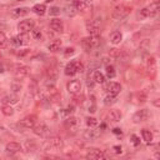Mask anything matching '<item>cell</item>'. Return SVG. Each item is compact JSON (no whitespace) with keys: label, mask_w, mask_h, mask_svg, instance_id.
I'll return each instance as SVG.
<instances>
[{"label":"cell","mask_w":160,"mask_h":160,"mask_svg":"<svg viewBox=\"0 0 160 160\" xmlns=\"http://www.w3.org/2000/svg\"><path fill=\"white\" fill-rule=\"evenodd\" d=\"M101 42V38L98 36H88V38H84L81 40V46L84 48V50L86 52H90L94 48H98Z\"/></svg>","instance_id":"cell-1"},{"label":"cell","mask_w":160,"mask_h":160,"mask_svg":"<svg viewBox=\"0 0 160 160\" xmlns=\"http://www.w3.org/2000/svg\"><path fill=\"white\" fill-rule=\"evenodd\" d=\"M82 71H84V65L79 60H71L65 66V75L68 76H72L76 72H82Z\"/></svg>","instance_id":"cell-2"},{"label":"cell","mask_w":160,"mask_h":160,"mask_svg":"<svg viewBox=\"0 0 160 160\" xmlns=\"http://www.w3.org/2000/svg\"><path fill=\"white\" fill-rule=\"evenodd\" d=\"M159 12V1H154L149 6L140 10V15L142 18H154Z\"/></svg>","instance_id":"cell-3"},{"label":"cell","mask_w":160,"mask_h":160,"mask_svg":"<svg viewBox=\"0 0 160 160\" xmlns=\"http://www.w3.org/2000/svg\"><path fill=\"white\" fill-rule=\"evenodd\" d=\"M131 11V8L128 6V5H120V6H116L114 12H112V19L114 20H121L124 19L125 16H128Z\"/></svg>","instance_id":"cell-4"},{"label":"cell","mask_w":160,"mask_h":160,"mask_svg":"<svg viewBox=\"0 0 160 160\" xmlns=\"http://www.w3.org/2000/svg\"><path fill=\"white\" fill-rule=\"evenodd\" d=\"M32 131L35 135L40 136V138H49L50 136V129L44 124V122H40V124H36L34 128H32Z\"/></svg>","instance_id":"cell-5"},{"label":"cell","mask_w":160,"mask_h":160,"mask_svg":"<svg viewBox=\"0 0 160 160\" xmlns=\"http://www.w3.org/2000/svg\"><path fill=\"white\" fill-rule=\"evenodd\" d=\"M65 126L70 134H76L79 130V120L74 116H69L65 120Z\"/></svg>","instance_id":"cell-6"},{"label":"cell","mask_w":160,"mask_h":160,"mask_svg":"<svg viewBox=\"0 0 160 160\" xmlns=\"http://www.w3.org/2000/svg\"><path fill=\"white\" fill-rule=\"evenodd\" d=\"M66 90H68V92L71 94V95L79 94L80 90H81V84H80V81H79L78 79L70 80V81L66 84Z\"/></svg>","instance_id":"cell-7"},{"label":"cell","mask_w":160,"mask_h":160,"mask_svg":"<svg viewBox=\"0 0 160 160\" xmlns=\"http://www.w3.org/2000/svg\"><path fill=\"white\" fill-rule=\"evenodd\" d=\"M150 114H149V110L148 109H141L139 111H136L134 115H132V121L135 124L138 122H142V121H146L149 119Z\"/></svg>","instance_id":"cell-8"},{"label":"cell","mask_w":160,"mask_h":160,"mask_svg":"<svg viewBox=\"0 0 160 160\" xmlns=\"http://www.w3.org/2000/svg\"><path fill=\"white\" fill-rule=\"evenodd\" d=\"M18 29L21 34H28L34 29V21L32 20H22L19 22Z\"/></svg>","instance_id":"cell-9"},{"label":"cell","mask_w":160,"mask_h":160,"mask_svg":"<svg viewBox=\"0 0 160 160\" xmlns=\"http://www.w3.org/2000/svg\"><path fill=\"white\" fill-rule=\"evenodd\" d=\"M36 122H38V118L35 115H28L22 120H20V125L26 128V129H30V128L32 129L36 125Z\"/></svg>","instance_id":"cell-10"},{"label":"cell","mask_w":160,"mask_h":160,"mask_svg":"<svg viewBox=\"0 0 160 160\" xmlns=\"http://www.w3.org/2000/svg\"><path fill=\"white\" fill-rule=\"evenodd\" d=\"M86 158L88 159H91V160H100V159H104L105 158V154L100 150V149H89L88 152H86Z\"/></svg>","instance_id":"cell-11"},{"label":"cell","mask_w":160,"mask_h":160,"mask_svg":"<svg viewBox=\"0 0 160 160\" xmlns=\"http://www.w3.org/2000/svg\"><path fill=\"white\" fill-rule=\"evenodd\" d=\"M14 74H15L16 78H24V76L30 74V68L26 66V65H19L18 64L14 68Z\"/></svg>","instance_id":"cell-12"},{"label":"cell","mask_w":160,"mask_h":160,"mask_svg":"<svg viewBox=\"0 0 160 160\" xmlns=\"http://www.w3.org/2000/svg\"><path fill=\"white\" fill-rule=\"evenodd\" d=\"M71 4L74 5L75 10L76 11H80V12H86L89 10V8H90L89 4L85 0H72Z\"/></svg>","instance_id":"cell-13"},{"label":"cell","mask_w":160,"mask_h":160,"mask_svg":"<svg viewBox=\"0 0 160 160\" xmlns=\"http://www.w3.org/2000/svg\"><path fill=\"white\" fill-rule=\"evenodd\" d=\"M50 28L55 32H62L64 31V24H62V21L60 19H56V18L50 20Z\"/></svg>","instance_id":"cell-14"},{"label":"cell","mask_w":160,"mask_h":160,"mask_svg":"<svg viewBox=\"0 0 160 160\" xmlns=\"http://www.w3.org/2000/svg\"><path fill=\"white\" fill-rule=\"evenodd\" d=\"M106 119L110 122H118L121 119V112L119 110H109V112L106 115Z\"/></svg>","instance_id":"cell-15"},{"label":"cell","mask_w":160,"mask_h":160,"mask_svg":"<svg viewBox=\"0 0 160 160\" xmlns=\"http://www.w3.org/2000/svg\"><path fill=\"white\" fill-rule=\"evenodd\" d=\"M84 139H86V140H95V139H98L99 136H100V130H96V129H88L85 132H84Z\"/></svg>","instance_id":"cell-16"},{"label":"cell","mask_w":160,"mask_h":160,"mask_svg":"<svg viewBox=\"0 0 160 160\" xmlns=\"http://www.w3.org/2000/svg\"><path fill=\"white\" fill-rule=\"evenodd\" d=\"M106 90L109 91V94H112V95H116L120 92L121 90V85L119 82H115V81H111L106 85Z\"/></svg>","instance_id":"cell-17"},{"label":"cell","mask_w":160,"mask_h":160,"mask_svg":"<svg viewBox=\"0 0 160 160\" xmlns=\"http://www.w3.org/2000/svg\"><path fill=\"white\" fill-rule=\"evenodd\" d=\"M5 150L8 154H15L18 151L21 150V146L19 142H15V141H11V142H8L6 146H5Z\"/></svg>","instance_id":"cell-18"},{"label":"cell","mask_w":160,"mask_h":160,"mask_svg":"<svg viewBox=\"0 0 160 160\" xmlns=\"http://www.w3.org/2000/svg\"><path fill=\"white\" fill-rule=\"evenodd\" d=\"M29 12V8H16L14 10H11V16L18 19V18H21V16H25L26 14Z\"/></svg>","instance_id":"cell-19"},{"label":"cell","mask_w":160,"mask_h":160,"mask_svg":"<svg viewBox=\"0 0 160 160\" xmlns=\"http://www.w3.org/2000/svg\"><path fill=\"white\" fill-rule=\"evenodd\" d=\"M146 66H148V71L151 72V76H154L155 71H156V60L154 56H149L148 61H146Z\"/></svg>","instance_id":"cell-20"},{"label":"cell","mask_w":160,"mask_h":160,"mask_svg":"<svg viewBox=\"0 0 160 160\" xmlns=\"http://www.w3.org/2000/svg\"><path fill=\"white\" fill-rule=\"evenodd\" d=\"M49 145L51 148H55V149H61L64 142H62V139L61 138H58V136H54V138H50L49 139Z\"/></svg>","instance_id":"cell-21"},{"label":"cell","mask_w":160,"mask_h":160,"mask_svg":"<svg viewBox=\"0 0 160 160\" xmlns=\"http://www.w3.org/2000/svg\"><path fill=\"white\" fill-rule=\"evenodd\" d=\"M31 11H32L34 14L39 15V16H42V15H45V12H46V6H45L44 4H36V5L32 6Z\"/></svg>","instance_id":"cell-22"},{"label":"cell","mask_w":160,"mask_h":160,"mask_svg":"<svg viewBox=\"0 0 160 160\" xmlns=\"http://www.w3.org/2000/svg\"><path fill=\"white\" fill-rule=\"evenodd\" d=\"M122 40V34L120 31H112L110 34V41L114 44V45H118L120 44V41Z\"/></svg>","instance_id":"cell-23"},{"label":"cell","mask_w":160,"mask_h":160,"mask_svg":"<svg viewBox=\"0 0 160 160\" xmlns=\"http://www.w3.org/2000/svg\"><path fill=\"white\" fill-rule=\"evenodd\" d=\"M88 31H89L90 36H98V35H100V28L98 25L92 24V22L88 24Z\"/></svg>","instance_id":"cell-24"},{"label":"cell","mask_w":160,"mask_h":160,"mask_svg":"<svg viewBox=\"0 0 160 160\" xmlns=\"http://www.w3.org/2000/svg\"><path fill=\"white\" fill-rule=\"evenodd\" d=\"M18 96L16 95H14V94H11V95H8V96H4L2 98V100H1V102L2 104H5V105H10V104H16L18 102Z\"/></svg>","instance_id":"cell-25"},{"label":"cell","mask_w":160,"mask_h":160,"mask_svg":"<svg viewBox=\"0 0 160 160\" xmlns=\"http://www.w3.org/2000/svg\"><path fill=\"white\" fill-rule=\"evenodd\" d=\"M92 80L98 84H104L105 82V76L102 72H100L99 70H95L94 74H92Z\"/></svg>","instance_id":"cell-26"},{"label":"cell","mask_w":160,"mask_h":160,"mask_svg":"<svg viewBox=\"0 0 160 160\" xmlns=\"http://www.w3.org/2000/svg\"><path fill=\"white\" fill-rule=\"evenodd\" d=\"M141 136H142V140L146 142V144H150L152 141V132L148 129H142L141 130Z\"/></svg>","instance_id":"cell-27"},{"label":"cell","mask_w":160,"mask_h":160,"mask_svg":"<svg viewBox=\"0 0 160 160\" xmlns=\"http://www.w3.org/2000/svg\"><path fill=\"white\" fill-rule=\"evenodd\" d=\"M24 38H25V35H19V36H14V38H12V39L10 40V42H11L12 45H15V46H20V45H22V44L25 42Z\"/></svg>","instance_id":"cell-28"},{"label":"cell","mask_w":160,"mask_h":160,"mask_svg":"<svg viewBox=\"0 0 160 160\" xmlns=\"http://www.w3.org/2000/svg\"><path fill=\"white\" fill-rule=\"evenodd\" d=\"M60 46H61V41H60L59 39H56V40H54L52 42H50V44L48 45V49H49L50 51H58V50L60 49Z\"/></svg>","instance_id":"cell-29"},{"label":"cell","mask_w":160,"mask_h":160,"mask_svg":"<svg viewBox=\"0 0 160 160\" xmlns=\"http://www.w3.org/2000/svg\"><path fill=\"white\" fill-rule=\"evenodd\" d=\"M116 102V95H112V94H108L105 98H104V104L105 105H112Z\"/></svg>","instance_id":"cell-30"},{"label":"cell","mask_w":160,"mask_h":160,"mask_svg":"<svg viewBox=\"0 0 160 160\" xmlns=\"http://www.w3.org/2000/svg\"><path fill=\"white\" fill-rule=\"evenodd\" d=\"M88 111L89 112H95L96 111V102H95V98L94 96H90L89 99V104H88Z\"/></svg>","instance_id":"cell-31"},{"label":"cell","mask_w":160,"mask_h":160,"mask_svg":"<svg viewBox=\"0 0 160 160\" xmlns=\"http://www.w3.org/2000/svg\"><path fill=\"white\" fill-rule=\"evenodd\" d=\"M105 69H106V75H108V78H110V79L115 78L116 71H115V68H114L112 65H105Z\"/></svg>","instance_id":"cell-32"},{"label":"cell","mask_w":160,"mask_h":160,"mask_svg":"<svg viewBox=\"0 0 160 160\" xmlns=\"http://www.w3.org/2000/svg\"><path fill=\"white\" fill-rule=\"evenodd\" d=\"M1 112L5 115V116H11L14 114V109L10 106V105H4L1 108Z\"/></svg>","instance_id":"cell-33"},{"label":"cell","mask_w":160,"mask_h":160,"mask_svg":"<svg viewBox=\"0 0 160 160\" xmlns=\"http://www.w3.org/2000/svg\"><path fill=\"white\" fill-rule=\"evenodd\" d=\"M41 30L40 29H38V28H34L32 30H31V36L35 39V40H40L41 39Z\"/></svg>","instance_id":"cell-34"},{"label":"cell","mask_w":160,"mask_h":160,"mask_svg":"<svg viewBox=\"0 0 160 160\" xmlns=\"http://www.w3.org/2000/svg\"><path fill=\"white\" fill-rule=\"evenodd\" d=\"M86 120V125L89 126V128H95L96 125H98V119H95V118H86L85 119Z\"/></svg>","instance_id":"cell-35"},{"label":"cell","mask_w":160,"mask_h":160,"mask_svg":"<svg viewBox=\"0 0 160 160\" xmlns=\"http://www.w3.org/2000/svg\"><path fill=\"white\" fill-rule=\"evenodd\" d=\"M6 46H8V39H6L5 34L0 31V49H4Z\"/></svg>","instance_id":"cell-36"},{"label":"cell","mask_w":160,"mask_h":160,"mask_svg":"<svg viewBox=\"0 0 160 160\" xmlns=\"http://www.w3.org/2000/svg\"><path fill=\"white\" fill-rule=\"evenodd\" d=\"M65 14H66V15H70V16H72V15L76 14V10H75V8H74L72 4H71L70 6H69V5L65 6Z\"/></svg>","instance_id":"cell-37"},{"label":"cell","mask_w":160,"mask_h":160,"mask_svg":"<svg viewBox=\"0 0 160 160\" xmlns=\"http://www.w3.org/2000/svg\"><path fill=\"white\" fill-rule=\"evenodd\" d=\"M131 144H132L134 146L140 145V140H139V138H138L136 135H131Z\"/></svg>","instance_id":"cell-38"},{"label":"cell","mask_w":160,"mask_h":160,"mask_svg":"<svg viewBox=\"0 0 160 160\" xmlns=\"http://www.w3.org/2000/svg\"><path fill=\"white\" fill-rule=\"evenodd\" d=\"M11 89L14 90V92H18V91L21 90V85L18 84V82H12V84H11Z\"/></svg>","instance_id":"cell-39"},{"label":"cell","mask_w":160,"mask_h":160,"mask_svg":"<svg viewBox=\"0 0 160 160\" xmlns=\"http://www.w3.org/2000/svg\"><path fill=\"white\" fill-rule=\"evenodd\" d=\"M58 14H60V8L52 6V8L50 9V15H58Z\"/></svg>","instance_id":"cell-40"},{"label":"cell","mask_w":160,"mask_h":160,"mask_svg":"<svg viewBox=\"0 0 160 160\" xmlns=\"http://www.w3.org/2000/svg\"><path fill=\"white\" fill-rule=\"evenodd\" d=\"M75 52V49L74 48H66L65 51H64V55L65 56H69V55H72Z\"/></svg>","instance_id":"cell-41"},{"label":"cell","mask_w":160,"mask_h":160,"mask_svg":"<svg viewBox=\"0 0 160 160\" xmlns=\"http://www.w3.org/2000/svg\"><path fill=\"white\" fill-rule=\"evenodd\" d=\"M112 151H114L115 154H121V152H122V149H121L120 145H115V146H112Z\"/></svg>","instance_id":"cell-42"},{"label":"cell","mask_w":160,"mask_h":160,"mask_svg":"<svg viewBox=\"0 0 160 160\" xmlns=\"http://www.w3.org/2000/svg\"><path fill=\"white\" fill-rule=\"evenodd\" d=\"M29 52H30V49H24V50L19 51V52H18V55H19V56H25V55H28Z\"/></svg>","instance_id":"cell-43"},{"label":"cell","mask_w":160,"mask_h":160,"mask_svg":"<svg viewBox=\"0 0 160 160\" xmlns=\"http://www.w3.org/2000/svg\"><path fill=\"white\" fill-rule=\"evenodd\" d=\"M112 132L116 134V135H120V136L122 135V131H121V129H119V128H115V129L112 130Z\"/></svg>","instance_id":"cell-44"},{"label":"cell","mask_w":160,"mask_h":160,"mask_svg":"<svg viewBox=\"0 0 160 160\" xmlns=\"http://www.w3.org/2000/svg\"><path fill=\"white\" fill-rule=\"evenodd\" d=\"M94 80H90V78H88V88H90V89H92V86H94Z\"/></svg>","instance_id":"cell-45"},{"label":"cell","mask_w":160,"mask_h":160,"mask_svg":"<svg viewBox=\"0 0 160 160\" xmlns=\"http://www.w3.org/2000/svg\"><path fill=\"white\" fill-rule=\"evenodd\" d=\"M154 105H155V106H159V105H160V104H159V99H155V100H154Z\"/></svg>","instance_id":"cell-46"},{"label":"cell","mask_w":160,"mask_h":160,"mask_svg":"<svg viewBox=\"0 0 160 160\" xmlns=\"http://www.w3.org/2000/svg\"><path fill=\"white\" fill-rule=\"evenodd\" d=\"M4 70H2V66H0V72H2Z\"/></svg>","instance_id":"cell-47"},{"label":"cell","mask_w":160,"mask_h":160,"mask_svg":"<svg viewBox=\"0 0 160 160\" xmlns=\"http://www.w3.org/2000/svg\"><path fill=\"white\" fill-rule=\"evenodd\" d=\"M46 1H48V2H50V1H52V0H46Z\"/></svg>","instance_id":"cell-48"},{"label":"cell","mask_w":160,"mask_h":160,"mask_svg":"<svg viewBox=\"0 0 160 160\" xmlns=\"http://www.w3.org/2000/svg\"><path fill=\"white\" fill-rule=\"evenodd\" d=\"M112 1H118V0H112Z\"/></svg>","instance_id":"cell-49"},{"label":"cell","mask_w":160,"mask_h":160,"mask_svg":"<svg viewBox=\"0 0 160 160\" xmlns=\"http://www.w3.org/2000/svg\"><path fill=\"white\" fill-rule=\"evenodd\" d=\"M19 1H22V0H19Z\"/></svg>","instance_id":"cell-50"},{"label":"cell","mask_w":160,"mask_h":160,"mask_svg":"<svg viewBox=\"0 0 160 160\" xmlns=\"http://www.w3.org/2000/svg\"><path fill=\"white\" fill-rule=\"evenodd\" d=\"M0 58H1V54H0Z\"/></svg>","instance_id":"cell-51"}]
</instances>
